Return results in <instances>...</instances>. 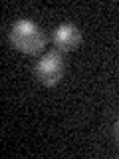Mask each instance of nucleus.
Listing matches in <instances>:
<instances>
[{
  "instance_id": "4",
  "label": "nucleus",
  "mask_w": 119,
  "mask_h": 159,
  "mask_svg": "<svg viewBox=\"0 0 119 159\" xmlns=\"http://www.w3.org/2000/svg\"><path fill=\"white\" fill-rule=\"evenodd\" d=\"M115 137H117V141H119V117H117V121H115Z\"/></svg>"
},
{
  "instance_id": "3",
  "label": "nucleus",
  "mask_w": 119,
  "mask_h": 159,
  "mask_svg": "<svg viewBox=\"0 0 119 159\" xmlns=\"http://www.w3.org/2000/svg\"><path fill=\"white\" fill-rule=\"evenodd\" d=\"M52 40H54L56 50H60V52H72V50H76L79 46V42H82V32H79V28L76 24L62 22L54 30Z\"/></svg>"
},
{
  "instance_id": "1",
  "label": "nucleus",
  "mask_w": 119,
  "mask_h": 159,
  "mask_svg": "<svg viewBox=\"0 0 119 159\" xmlns=\"http://www.w3.org/2000/svg\"><path fill=\"white\" fill-rule=\"evenodd\" d=\"M8 40L18 52L38 54L46 46L48 36L34 20L20 18L12 24V28H10V32H8Z\"/></svg>"
},
{
  "instance_id": "2",
  "label": "nucleus",
  "mask_w": 119,
  "mask_h": 159,
  "mask_svg": "<svg viewBox=\"0 0 119 159\" xmlns=\"http://www.w3.org/2000/svg\"><path fill=\"white\" fill-rule=\"evenodd\" d=\"M64 70H66V62L60 50H50L42 58L36 62L34 66V74L40 80V84L44 86H56L60 84V80L64 76Z\"/></svg>"
}]
</instances>
